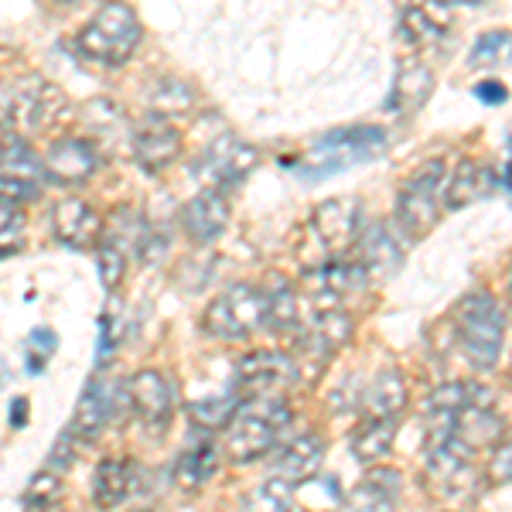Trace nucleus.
Instances as JSON below:
<instances>
[{"label":"nucleus","instance_id":"nucleus-7","mask_svg":"<svg viewBox=\"0 0 512 512\" xmlns=\"http://www.w3.org/2000/svg\"><path fill=\"white\" fill-rule=\"evenodd\" d=\"M11 123H18L28 134H45L52 130L65 113V96L59 86H52L41 76H24L11 86V103H7Z\"/></svg>","mask_w":512,"mask_h":512},{"label":"nucleus","instance_id":"nucleus-3","mask_svg":"<svg viewBox=\"0 0 512 512\" xmlns=\"http://www.w3.org/2000/svg\"><path fill=\"white\" fill-rule=\"evenodd\" d=\"M386 147V130L379 127H338L321 134L315 144L304 151L301 158V178L308 181H325L349 171L355 164H366L383 154Z\"/></svg>","mask_w":512,"mask_h":512},{"label":"nucleus","instance_id":"nucleus-6","mask_svg":"<svg viewBox=\"0 0 512 512\" xmlns=\"http://www.w3.org/2000/svg\"><path fill=\"white\" fill-rule=\"evenodd\" d=\"M263 318H267V291L253 284H233L205 308L202 328L222 342H239L263 328Z\"/></svg>","mask_w":512,"mask_h":512},{"label":"nucleus","instance_id":"nucleus-38","mask_svg":"<svg viewBox=\"0 0 512 512\" xmlns=\"http://www.w3.org/2000/svg\"><path fill=\"white\" fill-rule=\"evenodd\" d=\"M41 195V181H24V178H4L0 175V202L21 209L24 202H35Z\"/></svg>","mask_w":512,"mask_h":512},{"label":"nucleus","instance_id":"nucleus-33","mask_svg":"<svg viewBox=\"0 0 512 512\" xmlns=\"http://www.w3.org/2000/svg\"><path fill=\"white\" fill-rule=\"evenodd\" d=\"M239 407V396L229 393V396H209V400H198L188 407V414L198 427H205V431H216V427H226L229 420H233Z\"/></svg>","mask_w":512,"mask_h":512},{"label":"nucleus","instance_id":"nucleus-37","mask_svg":"<svg viewBox=\"0 0 512 512\" xmlns=\"http://www.w3.org/2000/svg\"><path fill=\"white\" fill-rule=\"evenodd\" d=\"M59 495H62V478L52 472H41V475H35V482H31L28 495H24V506L48 509L52 502H59Z\"/></svg>","mask_w":512,"mask_h":512},{"label":"nucleus","instance_id":"nucleus-21","mask_svg":"<svg viewBox=\"0 0 512 512\" xmlns=\"http://www.w3.org/2000/svg\"><path fill=\"white\" fill-rule=\"evenodd\" d=\"M431 93H434V72L427 69L424 62L410 59L396 72L393 93L386 99V110L396 113V117H410V113H417L420 106L431 99Z\"/></svg>","mask_w":512,"mask_h":512},{"label":"nucleus","instance_id":"nucleus-41","mask_svg":"<svg viewBox=\"0 0 512 512\" xmlns=\"http://www.w3.org/2000/svg\"><path fill=\"white\" fill-rule=\"evenodd\" d=\"M55 332L52 328H38V332H31V349H38V355H28V373H41L45 369V359L55 352Z\"/></svg>","mask_w":512,"mask_h":512},{"label":"nucleus","instance_id":"nucleus-16","mask_svg":"<svg viewBox=\"0 0 512 512\" xmlns=\"http://www.w3.org/2000/svg\"><path fill=\"white\" fill-rule=\"evenodd\" d=\"M52 229H55V239H59L62 246H69V250H89V246H96L99 236H103V219H99V212L89 202H82V198H62L52 209Z\"/></svg>","mask_w":512,"mask_h":512},{"label":"nucleus","instance_id":"nucleus-29","mask_svg":"<svg viewBox=\"0 0 512 512\" xmlns=\"http://www.w3.org/2000/svg\"><path fill=\"white\" fill-rule=\"evenodd\" d=\"M495 393L482 383H448L431 396V410H468V407H492Z\"/></svg>","mask_w":512,"mask_h":512},{"label":"nucleus","instance_id":"nucleus-13","mask_svg":"<svg viewBox=\"0 0 512 512\" xmlns=\"http://www.w3.org/2000/svg\"><path fill=\"white\" fill-rule=\"evenodd\" d=\"M311 229H315V236L328 253H345L349 246H355V239L362 233L359 202L349 195L325 198L315 209V216H311Z\"/></svg>","mask_w":512,"mask_h":512},{"label":"nucleus","instance_id":"nucleus-42","mask_svg":"<svg viewBox=\"0 0 512 512\" xmlns=\"http://www.w3.org/2000/svg\"><path fill=\"white\" fill-rule=\"evenodd\" d=\"M475 96L482 99V103H506V86H502V82H495V79L478 82V86H475Z\"/></svg>","mask_w":512,"mask_h":512},{"label":"nucleus","instance_id":"nucleus-26","mask_svg":"<svg viewBox=\"0 0 512 512\" xmlns=\"http://www.w3.org/2000/svg\"><path fill=\"white\" fill-rule=\"evenodd\" d=\"M359 403L366 407V417H396L407 407V383H403V376L396 373V369H383V373L366 386Z\"/></svg>","mask_w":512,"mask_h":512},{"label":"nucleus","instance_id":"nucleus-23","mask_svg":"<svg viewBox=\"0 0 512 512\" xmlns=\"http://www.w3.org/2000/svg\"><path fill=\"white\" fill-rule=\"evenodd\" d=\"M492 188H495V175L485 164L461 161L458 171H454L448 178V185H444V202H448V209H465V205L489 198Z\"/></svg>","mask_w":512,"mask_h":512},{"label":"nucleus","instance_id":"nucleus-35","mask_svg":"<svg viewBox=\"0 0 512 512\" xmlns=\"http://www.w3.org/2000/svg\"><path fill=\"white\" fill-rule=\"evenodd\" d=\"M96 270H99V280H103L106 291L120 287L123 270H127V250H120L113 239H103V243L96 246Z\"/></svg>","mask_w":512,"mask_h":512},{"label":"nucleus","instance_id":"nucleus-4","mask_svg":"<svg viewBox=\"0 0 512 512\" xmlns=\"http://www.w3.org/2000/svg\"><path fill=\"white\" fill-rule=\"evenodd\" d=\"M458 342L468 362L482 373L499 366V355L506 349V308L492 294L478 291L458 304Z\"/></svg>","mask_w":512,"mask_h":512},{"label":"nucleus","instance_id":"nucleus-2","mask_svg":"<svg viewBox=\"0 0 512 512\" xmlns=\"http://www.w3.org/2000/svg\"><path fill=\"white\" fill-rule=\"evenodd\" d=\"M140 38H144V28H140L134 7L123 4V0H110L82 24V31L76 35V48L82 59H93L113 69V65H123L137 52Z\"/></svg>","mask_w":512,"mask_h":512},{"label":"nucleus","instance_id":"nucleus-14","mask_svg":"<svg viewBox=\"0 0 512 512\" xmlns=\"http://www.w3.org/2000/svg\"><path fill=\"white\" fill-rule=\"evenodd\" d=\"M304 284H308L311 297L318 301V308H342L349 297L366 291L369 274L362 270V263L332 260L311 270V274L304 277Z\"/></svg>","mask_w":512,"mask_h":512},{"label":"nucleus","instance_id":"nucleus-1","mask_svg":"<svg viewBox=\"0 0 512 512\" xmlns=\"http://www.w3.org/2000/svg\"><path fill=\"white\" fill-rule=\"evenodd\" d=\"M287 424H291V407L280 396H246L226 424V454L233 461L263 458Z\"/></svg>","mask_w":512,"mask_h":512},{"label":"nucleus","instance_id":"nucleus-46","mask_svg":"<svg viewBox=\"0 0 512 512\" xmlns=\"http://www.w3.org/2000/svg\"><path fill=\"white\" fill-rule=\"evenodd\" d=\"M444 4H448V0H444ZM458 4H475V0H458Z\"/></svg>","mask_w":512,"mask_h":512},{"label":"nucleus","instance_id":"nucleus-20","mask_svg":"<svg viewBox=\"0 0 512 512\" xmlns=\"http://www.w3.org/2000/svg\"><path fill=\"white\" fill-rule=\"evenodd\" d=\"M321 461H325V437L301 434V437H294L291 444H284V451H280L274 461L270 478H280V482H287L294 489V485H301L318 475Z\"/></svg>","mask_w":512,"mask_h":512},{"label":"nucleus","instance_id":"nucleus-34","mask_svg":"<svg viewBox=\"0 0 512 512\" xmlns=\"http://www.w3.org/2000/svg\"><path fill=\"white\" fill-rule=\"evenodd\" d=\"M151 106L161 113H181V110H192L195 106V89L181 79H161L151 93Z\"/></svg>","mask_w":512,"mask_h":512},{"label":"nucleus","instance_id":"nucleus-22","mask_svg":"<svg viewBox=\"0 0 512 512\" xmlns=\"http://www.w3.org/2000/svg\"><path fill=\"white\" fill-rule=\"evenodd\" d=\"M355 243H359V263H362V270H366L369 277H390V274L400 270L403 250H400L396 236L383 226V222H373L366 233H359Z\"/></svg>","mask_w":512,"mask_h":512},{"label":"nucleus","instance_id":"nucleus-25","mask_svg":"<svg viewBox=\"0 0 512 512\" xmlns=\"http://www.w3.org/2000/svg\"><path fill=\"white\" fill-rule=\"evenodd\" d=\"M219 461L222 454L212 441H198L192 448L181 451L178 465H175V482L181 485L185 492H195L202 489V485L212 482V475L219 472Z\"/></svg>","mask_w":512,"mask_h":512},{"label":"nucleus","instance_id":"nucleus-32","mask_svg":"<svg viewBox=\"0 0 512 512\" xmlns=\"http://www.w3.org/2000/svg\"><path fill=\"white\" fill-rule=\"evenodd\" d=\"M291 506V485L280 482V478H270L260 489L243 495V512H291Z\"/></svg>","mask_w":512,"mask_h":512},{"label":"nucleus","instance_id":"nucleus-5","mask_svg":"<svg viewBox=\"0 0 512 512\" xmlns=\"http://www.w3.org/2000/svg\"><path fill=\"white\" fill-rule=\"evenodd\" d=\"M444 168L441 158L424 161L414 168V175L403 181L400 195H396V226L410 239H424L441 222L444 212Z\"/></svg>","mask_w":512,"mask_h":512},{"label":"nucleus","instance_id":"nucleus-24","mask_svg":"<svg viewBox=\"0 0 512 512\" xmlns=\"http://www.w3.org/2000/svg\"><path fill=\"white\" fill-rule=\"evenodd\" d=\"M448 24H451L448 4H441V0H417V4L403 7V35L414 41V45H434V41H441Z\"/></svg>","mask_w":512,"mask_h":512},{"label":"nucleus","instance_id":"nucleus-9","mask_svg":"<svg viewBox=\"0 0 512 512\" xmlns=\"http://www.w3.org/2000/svg\"><path fill=\"white\" fill-rule=\"evenodd\" d=\"M117 410H120V383L106 373H96L86 383V390H82L76 414H72V424L65 434L76 437V441H96L113 424Z\"/></svg>","mask_w":512,"mask_h":512},{"label":"nucleus","instance_id":"nucleus-11","mask_svg":"<svg viewBox=\"0 0 512 512\" xmlns=\"http://www.w3.org/2000/svg\"><path fill=\"white\" fill-rule=\"evenodd\" d=\"M256 161H260V154H256L253 144H246L239 137H219L195 161V175L209 181L212 188H226V185H239L256 168Z\"/></svg>","mask_w":512,"mask_h":512},{"label":"nucleus","instance_id":"nucleus-47","mask_svg":"<svg viewBox=\"0 0 512 512\" xmlns=\"http://www.w3.org/2000/svg\"><path fill=\"white\" fill-rule=\"evenodd\" d=\"M134 512H154V509H134Z\"/></svg>","mask_w":512,"mask_h":512},{"label":"nucleus","instance_id":"nucleus-39","mask_svg":"<svg viewBox=\"0 0 512 512\" xmlns=\"http://www.w3.org/2000/svg\"><path fill=\"white\" fill-rule=\"evenodd\" d=\"M393 495H386V492H376V489H369L366 482L359 485V492H355V499H352V506L349 512H396L393 509Z\"/></svg>","mask_w":512,"mask_h":512},{"label":"nucleus","instance_id":"nucleus-10","mask_svg":"<svg viewBox=\"0 0 512 512\" xmlns=\"http://www.w3.org/2000/svg\"><path fill=\"white\" fill-rule=\"evenodd\" d=\"M127 403L144 431L161 434L175 414V386L158 369H140L127 383Z\"/></svg>","mask_w":512,"mask_h":512},{"label":"nucleus","instance_id":"nucleus-45","mask_svg":"<svg viewBox=\"0 0 512 512\" xmlns=\"http://www.w3.org/2000/svg\"><path fill=\"white\" fill-rule=\"evenodd\" d=\"M11 127H14V123H11V113H7L4 106H0V144H4V140L11 137Z\"/></svg>","mask_w":512,"mask_h":512},{"label":"nucleus","instance_id":"nucleus-30","mask_svg":"<svg viewBox=\"0 0 512 512\" xmlns=\"http://www.w3.org/2000/svg\"><path fill=\"white\" fill-rule=\"evenodd\" d=\"M301 321H304V311L291 287L277 284L274 291H267V318H263V325L274 328V332H297Z\"/></svg>","mask_w":512,"mask_h":512},{"label":"nucleus","instance_id":"nucleus-36","mask_svg":"<svg viewBox=\"0 0 512 512\" xmlns=\"http://www.w3.org/2000/svg\"><path fill=\"white\" fill-rule=\"evenodd\" d=\"M24 229H28V219H24L21 209L0 202V260L4 256H14L24 246Z\"/></svg>","mask_w":512,"mask_h":512},{"label":"nucleus","instance_id":"nucleus-27","mask_svg":"<svg viewBox=\"0 0 512 512\" xmlns=\"http://www.w3.org/2000/svg\"><path fill=\"white\" fill-rule=\"evenodd\" d=\"M396 437V417H366L352 431V458L362 465H373L383 454H390Z\"/></svg>","mask_w":512,"mask_h":512},{"label":"nucleus","instance_id":"nucleus-44","mask_svg":"<svg viewBox=\"0 0 512 512\" xmlns=\"http://www.w3.org/2000/svg\"><path fill=\"white\" fill-rule=\"evenodd\" d=\"M24 420H28V400L18 396V400L11 403V424L14 427H24Z\"/></svg>","mask_w":512,"mask_h":512},{"label":"nucleus","instance_id":"nucleus-18","mask_svg":"<svg viewBox=\"0 0 512 512\" xmlns=\"http://www.w3.org/2000/svg\"><path fill=\"white\" fill-rule=\"evenodd\" d=\"M297 338L304 352L328 359L352 338V318L342 308H318L308 321L297 325Z\"/></svg>","mask_w":512,"mask_h":512},{"label":"nucleus","instance_id":"nucleus-28","mask_svg":"<svg viewBox=\"0 0 512 512\" xmlns=\"http://www.w3.org/2000/svg\"><path fill=\"white\" fill-rule=\"evenodd\" d=\"M86 127H89V134L96 140H103V144H117V140L130 137V123H127L123 106L106 103V99H96V103L86 106Z\"/></svg>","mask_w":512,"mask_h":512},{"label":"nucleus","instance_id":"nucleus-8","mask_svg":"<svg viewBox=\"0 0 512 512\" xmlns=\"http://www.w3.org/2000/svg\"><path fill=\"white\" fill-rule=\"evenodd\" d=\"M297 376H301V369L287 352L256 349L239 362L236 390L243 396H280L297 383Z\"/></svg>","mask_w":512,"mask_h":512},{"label":"nucleus","instance_id":"nucleus-12","mask_svg":"<svg viewBox=\"0 0 512 512\" xmlns=\"http://www.w3.org/2000/svg\"><path fill=\"white\" fill-rule=\"evenodd\" d=\"M127 140L134 147V161L147 175H158L181 154V130L161 113H151V117L134 123Z\"/></svg>","mask_w":512,"mask_h":512},{"label":"nucleus","instance_id":"nucleus-43","mask_svg":"<svg viewBox=\"0 0 512 512\" xmlns=\"http://www.w3.org/2000/svg\"><path fill=\"white\" fill-rule=\"evenodd\" d=\"M509 448L506 444H499V451H495L492 458V482H509Z\"/></svg>","mask_w":512,"mask_h":512},{"label":"nucleus","instance_id":"nucleus-19","mask_svg":"<svg viewBox=\"0 0 512 512\" xmlns=\"http://www.w3.org/2000/svg\"><path fill=\"white\" fill-rule=\"evenodd\" d=\"M144 485V468L134 458H106L103 465L96 468L93 478V495L99 509H113L120 502H127L130 495L140 492Z\"/></svg>","mask_w":512,"mask_h":512},{"label":"nucleus","instance_id":"nucleus-15","mask_svg":"<svg viewBox=\"0 0 512 512\" xmlns=\"http://www.w3.org/2000/svg\"><path fill=\"white\" fill-rule=\"evenodd\" d=\"M96 147L82 137H62L41 158V175H48L59 185H82V181L93 178L96 171Z\"/></svg>","mask_w":512,"mask_h":512},{"label":"nucleus","instance_id":"nucleus-40","mask_svg":"<svg viewBox=\"0 0 512 512\" xmlns=\"http://www.w3.org/2000/svg\"><path fill=\"white\" fill-rule=\"evenodd\" d=\"M506 45H509V35L506 31H489V35H482L478 38V45L472 48V62H495L502 52H506Z\"/></svg>","mask_w":512,"mask_h":512},{"label":"nucleus","instance_id":"nucleus-17","mask_svg":"<svg viewBox=\"0 0 512 512\" xmlns=\"http://www.w3.org/2000/svg\"><path fill=\"white\" fill-rule=\"evenodd\" d=\"M229 226V202L219 188H205L198 192L192 202H185L181 209V229L188 233V239L198 246L216 243Z\"/></svg>","mask_w":512,"mask_h":512},{"label":"nucleus","instance_id":"nucleus-31","mask_svg":"<svg viewBox=\"0 0 512 512\" xmlns=\"http://www.w3.org/2000/svg\"><path fill=\"white\" fill-rule=\"evenodd\" d=\"M0 175L41 181V161L35 158V151H31L24 140H4V144H0Z\"/></svg>","mask_w":512,"mask_h":512}]
</instances>
